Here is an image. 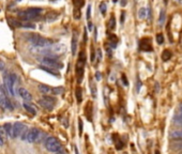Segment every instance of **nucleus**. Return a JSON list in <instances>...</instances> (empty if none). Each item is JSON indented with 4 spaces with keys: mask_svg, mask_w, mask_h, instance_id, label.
<instances>
[{
    "mask_svg": "<svg viewBox=\"0 0 182 154\" xmlns=\"http://www.w3.org/2000/svg\"><path fill=\"white\" fill-rule=\"evenodd\" d=\"M27 40L37 48H47L48 46L53 45V41L37 33H29L27 35Z\"/></svg>",
    "mask_w": 182,
    "mask_h": 154,
    "instance_id": "nucleus-1",
    "label": "nucleus"
},
{
    "mask_svg": "<svg viewBox=\"0 0 182 154\" xmlns=\"http://www.w3.org/2000/svg\"><path fill=\"white\" fill-rule=\"evenodd\" d=\"M42 12H43L42 8H28L26 10L18 12V16L23 21H29L31 19H35L37 17H39L42 14Z\"/></svg>",
    "mask_w": 182,
    "mask_h": 154,
    "instance_id": "nucleus-2",
    "label": "nucleus"
},
{
    "mask_svg": "<svg viewBox=\"0 0 182 154\" xmlns=\"http://www.w3.org/2000/svg\"><path fill=\"white\" fill-rule=\"evenodd\" d=\"M44 147L48 152L51 153H57V152H60L62 149V144L61 142L56 138V137H53V136H49V137H46L45 140H44Z\"/></svg>",
    "mask_w": 182,
    "mask_h": 154,
    "instance_id": "nucleus-3",
    "label": "nucleus"
},
{
    "mask_svg": "<svg viewBox=\"0 0 182 154\" xmlns=\"http://www.w3.org/2000/svg\"><path fill=\"white\" fill-rule=\"evenodd\" d=\"M41 63L42 65H45V67H51L54 70H61L63 69V64L62 62L58 61L56 58H54V57H43L41 59Z\"/></svg>",
    "mask_w": 182,
    "mask_h": 154,
    "instance_id": "nucleus-4",
    "label": "nucleus"
},
{
    "mask_svg": "<svg viewBox=\"0 0 182 154\" xmlns=\"http://www.w3.org/2000/svg\"><path fill=\"white\" fill-rule=\"evenodd\" d=\"M40 137H41L40 130L37 128H32L28 131L26 140L28 141V142H30V144H33V142H37V141L40 140Z\"/></svg>",
    "mask_w": 182,
    "mask_h": 154,
    "instance_id": "nucleus-5",
    "label": "nucleus"
},
{
    "mask_svg": "<svg viewBox=\"0 0 182 154\" xmlns=\"http://www.w3.org/2000/svg\"><path fill=\"white\" fill-rule=\"evenodd\" d=\"M3 82H4V86L8 89L9 93H10V95H15V90H14V85L15 84H14L13 80L11 79V76L9 73H4V75H3Z\"/></svg>",
    "mask_w": 182,
    "mask_h": 154,
    "instance_id": "nucleus-6",
    "label": "nucleus"
},
{
    "mask_svg": "<svg viewBox=\"0 0 182 154\" xmlns=\"http://www.w3.org/2000/svg\"><path fill=\"white\" fill-rule=\"evenodd\" d=\"M27 130V126L24 123L21 122H15L13 124V133H14V138H17V137H21V134L24 133L25 131Z\"/></svg>",
    "mask_w": 182,
    "mask_h": 154,
    "instance_id": "nucleus-7",
    "label": "nucleus"
},
{
    "mask_svg": "<svg viewBox=\"0 0 182 154\" xmlns=\"http://www.w3.org/2000/svg\"><path fill=\"white\" fill-rule=\"evenodd\" d=\"M14 27H17V28H28V29H34L35 25L30 23V21H12Z\"/></svg>",
    "mask_w": 182,
    "mask_h": 154,
    "instance_id": "nucleus-8",
    "label": "nucleus"
},
{
    "mask_svg": "<svg viewBox=\"0 0 182 154\" xmlns=\"http://www.w3.org/2000/svg\"><path fill=\"white\" fill-rule=\"evenodd\" d=\"M17 93L19 94V96H21L24 101L26 102H30L32 101V95H31V93L29 92V91L27 90L26 88H18V90H17Z\"/></svg>",
    "mask_w": 182,
    "mask_h": 154,
    "instance_id": "nucleus-9",
    "label": "nucleus"
},
{
    "mask_svg": "<svg viewBox=\"0 0 182 154\" xmlns=\"http://www.w3.org/2000/svg\"><path fill=\"white\" fill-rule=\"evenodd\" d=\"M139 48L140 51H152V46H151V43L147 39H142L139 43Z\"/></svg>",
    "mask_w": 182,
    "mask_h": 154,
    "instance_id": "nucleus-10",
    "label": "nucleus"
},
{
    "mask_svg": "<svg viewBox=\"0 0 182 154\" xmlns=\"http://www.w3.org/2000/svg\"><path fill=\"white\" fill-rule=\"evenodd\" d=\"M37 103H39V105H40L42 108L46 109V110H53L54 107H55V104L48 102L47 100H45V98H41V100H39Z\"/></svg>",
    "mask_w": 182,
    "mask_h": 154,
    "instance_id": "nucleus-11",
    "label": "nucleus"
},
{
    "mask_svg": "<svg viewBox=\"0 0 182 154\" xmlns=\"http://www.w3.org/2000/svg\"><path fill=\"white\" fill-rule=\"evenodd\" d=\"M39 90H40L41 93L45 94V95H53V88L49 87L47 85H43V84H40L37 86Z\"/></svg>",
    "mask_w": 182,
    "mask_h": 154,
    "instance_id": "nucleus-12",
    "label": "nucleus"
},
{
    "mask_svg": "<svg viewBox=\"0 0 182 154\" xmlns=\"http://www.w3.org/2000/svg\"><path fill=\"white\" fill-rule=\"evenodd\" d=\"M3 128H4L5 133L8 138H14V133H13V124L10 122H7L3 124Z\"/></svg>",
    "mask_w": 182,
    "mask_h": 154,
    "instance_id": "nucleus-13",
    "label": "nucleus"
},
{
    "mask_svg": "<svg viewBox=\"0 0 182 154\" xmlns=\"http://www.w3.org/2000/svg\"><path fill=\"white\" fill-rule=\"evenodd\" d=\"M77 43H78L77 33H76V31H73L72 46H71V51H72V55H75V54H76V51H77Z\"/></svg>",
    "mask_w": 182,
    "mask_h": 154,
    "instance_id": "nucleus-14",
    "label": "nucleus"
},
{
    "mask_svg": "<svg viewBox=\"0 0 182 154\" xmlns=\"http://www.w3.org/2000/svg\"><path fill=\"white\" fill-rule=\"evenodd\" d=\"M23 107H24L25 110H26L27 112H29V114H33V116H34V114H37V109L32 106L30 103H27V102H25V103H23Z\"/></svg>",
    "mask_w": 182,
    "mask_h": 154,
    "instance_id": "nucleus-15",
    "label": "nucleus"
},
{
    "mask_svg": "<svg viewBox=\"0 0 182 154\" xmlns=\"http://www.w3.org/2000/svg\"><path fill=\"white\" fill-rule=\"evenodd\" d=\"M58 17H59V13H57V12H49V13L46 14L45 21H48V23H51V21H56Z\"/></svg>",
    "mask_w": 182,
    "mask_h": 154,
    "instance_id": "nucleus-16",
    "label": "nucleus"
},
{
    "mask_svg": "<svg viewBox=\"0 0 182 154\" xmlns=\"http://www.w3.org/2000/svg\"><path fill=\"white\" fill-rule=\"evenodd\" d=\"M39 69H41L42 71H45V72H47L48 74L51 75H54V76H59V73L57 72V71H55L54 69H51V67H45V65H40L39 67Z\"/></svg>",
    "mask_w": 182,
    "mask_h": 154,
    "instance_id": "nucleus-17",
    "label": "nucleus"
},
{
    "mask_svg": "<svg viewBox=\"0 0 182 154\" xmlns=\"http://www.w3.org/2000/svg\"><path fill=\"white\" fill-rule=\"evenodd\" d=\"M171 138L175 139V140H182V130L175 131L170 134Z\"/></svg>",
    "mask_w": 182,
    "mask_h": 154,
    "instance_id": "nucleus-18",
    "label": "nucleus"
},
{
    "mask_svg": "<svg viewBox=\"0 0 182 154\" xmlns=\"http://www.w3.org/2000/svg\"><path fill=\"white\" fill-rule=\"evenodd\" d=\"M171 56H172L171 51H169V49H166V51H164L163 54H162V59H163L164 61H168L169 59L171 58Z\"/></svg>",
    "mask_w": 182,
    "mask_h": 154,
    "instance_id": "nucleus-19",
    "label": "nucleus"
},
{
    "mask_svg": "<svg viewBox=\"0 0 182 154\" xmlns=\"http://www.w3.org/2000/svg\"><path fill=\"white\" fill-rule=\"evenodd\" d=\"M75 93H76V98H77V102H78V103H80V102L83 101L81 88H80V87H77V88H76V91H75Z\"/></svg>",
    "mask_w": 182,
    "mask_h": 154,
    "instance_id": "nucleus-20",
    "label": "nucleus"
},
{
    "mask_svg": "<svg viewBox=\"0 0 182 154\" xmlns=\"http://www.w3.org/2000/svg\"><path fill=\"white\" fill-rule=\"evenodd\" d=\"M64 91V89L62 87H55L53 88V95H59V94H62Z\"/></svg>",
    "mask_w": 182,
    "mask_h": 154,
    "instance_id": "nucleus-21",
    "label": "nucleus"
},
{
    "mask_svg": "<svg viewBox=\"0 0 182 154\" xmlns=\"http://www.w3.org/2000/svg\"><path fill=\"white\" fill-rule=\"evenodd\" d=\"M138 16L140 18H145V17L147 16V9H145V8L140 9V10L138 11Z\"/></svg>",
    "mask_w": 182,
    "mask_h": 154,
    "instance_id": "nucleus-22",
    "label": "nucleus"
},
{
    "mask_svg": "<svg viewBox=\"0 0 182 154\" xmlns=\"http://www.w3.org/2000/svg\"><path fill=\"white\" fill-rule=\"evenodd\" d=\"M108 26H109V28L112 30H114L116 28V19H115V17H114V15H112V18L109 19V24H108Z\"/></svg>",
    "mask_w": 182,
    "mask_h": 154,
    "instance_id": "nucleus-23",
    "label": "nucleus"
},
{
    "mask_svg": "<svg viewBox=\"0 0 182 154\" xmlns=\"http://www.w3.org/2000/svg\"><path fill=\"white\" fill-rule=\"evenodd\" d=\"M84 0H73V3H74V5L76 7V9H79V8H81L84 5Z\"/></svg>",
    "mask_w": 182,
    "mask_h": 154,
    "instance_id": "nucleus-24",
    "label": "nucleus"
},
{
    "mask_svg": "<svg viewBox=\"0 0 182 154\" xmlns=\"http://www.w3.org/2000/svg\"><path fill=\"white\" fill-rule=\"evenodd\" d=\"M156 42H158L159 45H162L164 43V35L162 33H159L156 34Z\"/></svg>",
    "mask_w": 182,
    "mask_h": 154,
    "instance_id": "nucleus-25",
    "label": "nucleus"
},
{
    "mask_svg": "<svg viewBox=\"0 0 182 154\" xmlns=\"http://www.w3.org/2000/svg\"><path fill=\"white\" fill-rule=\"evenodd\" d=\"M100 12H101L103 15H105V14H106V3H105V2L100 3Z\"/></svg>",
    "mask_w": 182,
    "mask_h": 154,
    "instance_id": "nucleus-26",
    "label": "nucleus"
},
{
    "mask_svg": "<svg viewBox=\"0 0 182 154\" xmlns=\"http://www.w3.org/2000/svg\"><path fill=\"white\" fill-rule=\"evenodd\" d=\"M164 21H165V11L164 10H161V13H160V25H163L164 24Z\"/></svg>",
    "mask_w": 182,
    "mask_h": 154,
    "instance_id": "nucleus-27",
    "label": "nucleus"
},
{
    "mask_svg": "<svg viewBox=\"0 0 182 154\" xmlns=\"http://www.w3.org/2000/svg\"><path fill=\"white\" fill-rule=\"evenodd\" d=\"M43 98H45V100H47L48 102H51V103H53V104H55L57 102L56 98H54L53 95H44Z\"/></svg>",
    "mask_w": 182,
    "mask_h": 154,
    "instance_id": "nucleus-28",
    "label": "nucleus"
},
{
    "mask_svg": "<svg viewBox=\"0 0 182 154\" xmlns=\"http://www.w3.org/2000/svg\"><path fill=\"white\" fill-rule=\"evenodd\" d=\"M90 88H91V92H92V96L95 98L96 96V89H95V87H94V84H93V81H92V79L90 80Z\"/></svg>",
    "mask_w": 182,
    "mask_h": 154,
    "instance_id": "nucleus-29",
    "label": "nucleus"
},
{
    "mask_svg": "<svg viewBox=\"0 0 182 154\" xmlns=\"http://www.w3.org/2000/svg\"><path fill=\"white\" fill-rule=\"evenodd\" d=\"M172 149L178 150V151H180V150H181V151H182V140H181V142H179V144H172Z\"/></svg>",
    "mask_w": 182,
    "mask_h": 154,
    "instance_id": "nucleus-30",
    "label": "nucleus"
},
{
    "mask_svg": "<svg viewBox=\"0 0 182 154\" xmlns=\"http://www.w3.org/2000/svg\"><path fill=\"white\" fill-rule=\"evenodd\" d=\"M74 17H75V19H79L80 18L79 9H75V10H74Z\"/></svg>",
    "mask_w": 182,
    "mask_h": 154,
    "instance_id": "nucleus-31",
    "label": "nucleus"
},
{
    "mask_svg": "<svg viewBox=\"0 0 182 154\" xmlns=\"http://www.w3.org/2000/svg\"><path fill=\"white\" fill-rule=\"evenodd\" d=\"M86 16H87V19L91 18V5L89 4L88 8H87V13H86Z\"/></svg>",
    "mask_w": 182,
    "mask_h": 154,
    "instance_id": "nucleus-32",
    "label": "nucleus"
},
{
    "mask_svg": "<svg viewBox=\"0 0 182 154\" xmlns=\"http://www.w3.org/2000/svg\"><path fill=\"white\" fill-rule=\"evenodd\" d=\"M78 123H79V134L81 135V134H83V128H84L83 120H81V119H78Z\"/></svg>",
    "mask_w": 182,
    "mask_h": 154,
    "instance_id": "nucleus-33",
    "label": "nucleus"
},
{
    "mask_svg": "<svg viewBox=\"0 0 182 154\" xmlns=\"http://www.w3.org/2000/svg\"><path fill=\"white\" fill-rule=\"evenodd\" d=\"M4 144H5V140L1 137V136H0V147H2Z\"/></svg>",
    "mask_w": 182,
    "mask_h": 154,
    "instance_id": "nucleus-34",
    "label": "nucleus"
},
{
    "mask_svg": "<svg viewBox=\"0 0 182 154\" xmlns=\"http://www.w3.org/2000/svg\"><path fill=\"white\" fill-rule=\"evenodd\" d=\"M122 80H123V84L125 86H128V81H126V77L125 75H122Z\"/></svg>",
    "mask_w": 182,
    "mask_h": 154,
    "instance_id": "nucleus-35",
    "label": "nucleus"
},
{
    "mask_svg": "<svg viewBox=\"0 0 182 154\" xmlns=\"http://www.w3.org/2000/svg\"><path fill=\"white\" fill-rule=\"evenodd\" d=\"M95 76H96V80H101V73L96 72L95 73Z\"/></svg>",
    "mask_w": 182,
    "mask_h": 154,
    "instance_id": "nucleus-36",
    "label": "nucleus"
},
{
    "mask_svg": "<svg viewBox=\"0 0 182 154\" xmlns=\"http://www.w3.org/2000/svg\"><path fill=\"white\" fill-rule=\"evenodd\" d=\"M124 15H125V13H124V12H122V13H121V17H120L121 23H123V21H124Z\"/></svg>",
    "mask_w": 182,
    "mask_h": 154,
    "instance_id": "nucleus-37",
    "label": "nucleus"
},
{
    "mask_svg": "<svg viewBox=\"0 0 182 154\" xmlns=\"http://www.w3.org/2000/svg\"><path fill=\"white\" fill-rule=\"evenodd\" d=\"M88 28H89V30L92 29V24H91V23H89V24H88Z\"/></svg>",
    "mask_w": 182,
    "mask_h": 154,
    "instance_id": "nucleus-38",
    "label": "nucleus"
},
{
    "mask_svg": "<svg viewBox=\"0 0 182 154\" xmlns=\"http://www.w3.org/2000/svg\"><path fill=\"white\" fill-rule=\"evenodd\" d=\"M179 118L182 120V111H180V114H179Z\"/></svg>",
    "mask_w": 182,
    "mask_h": 154,
    "instance_id": "nucleus-39",
    "label": "nucleus"
},
{
    "mask_svg": "<svg viewBox=\"0 0 182 154\" xmlns=\"http://www.w3.org/2000/svg\"><path fill=\"white\" fill-rule=\"evenodd\" d=\"M55 154H65V153H63V152L60 151V152H57V153H55Z\"/></svg>",
    "mask_w": 182,
    "mask_h": 154,
    "instance_id": "nucleus-40",
    "label": "nucleus"
},
{
    "mask_svg": "<svg viewBox=\"0 0 182 154\" xmlns=\"http://www.w3.org/2000/svg\"><path fill=\"white\" fill-rule=\"evenodd\" d=\"M51 1H56V0H51Z\"/></svg>",
    "mask_w": 182,
    "mask_h": 154,
    "instance_id": "nucleus-41",
    "label": "nucleus"
}]
</instances>
